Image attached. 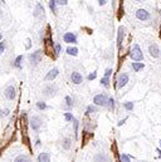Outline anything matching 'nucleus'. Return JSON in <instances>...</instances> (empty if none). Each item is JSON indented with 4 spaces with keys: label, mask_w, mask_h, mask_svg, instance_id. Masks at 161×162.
Returning <instances> with one entry per match:
<instances>
[{
    "label": "nucleus",
    "mask_w": 161,
    "mask_h": 162,
    "mask_svg": "<svg viewBox=\"0 0 161 162\" xmlns=\"http://www.w3.org/2000/svg\"><path fill=\"white\" fill-rule=\"evenodd\" d=\"M130 57H131V59L135 60V62H140V60L143 59L142 50H141V48L139 47V44H135V45L132 47L131 52H130Z\"/></svg>",
    "instance_id": "f257e3e1"
},
{
    "label": "nucleus",
    "mask_w": 161,
    "mask_h": 162,
    "mask_svg": "<svg viewBox=\"0 0 161 162\" xmlns=\"http://www.w3.org/2000/svg\"><path fill=\"white\" fill-rule=\"evenodd\" d=\"M93 103L96 106L105 107V106H107V103H108V98L106 97L105 94H97V96H94V98H93Z\"/></svg>",
    "instance_id": "f03ea898"
},
{
    "label": "nucleus",
    "mask_w": 161,
    "mask_h": 162,
    "mask_svg": "<svg viewBox=\"0 0 161 162\" xmlns=\"http://www.w3.org/2000/svg\"><path fill=\"white\" fill-rule=\"evenodd\" d=\"M40 59H42V52L40 50H37V52H34V53H32L29 56V60H30V63H32L33 65H37L40 62Z\"/></svg>",
    "instance_id": "7ed1b4c3"
},
{
    "label": "nucleus",
    "mask_w": 161,
    "mask_h": 162,
    "mask_svg": "<svg viewBox=\"0 0 161 162\" xmlns=\"http://www.w3.org/2000/svg\"><path fill=\"white\" fill-rule=\"evenodd\" d=\"M128 74L127 73H121L118 75V78H117V87L118 88H122V87H125L126 84L128 83Z\"/></svg>",
    "instance_id": "20e7f679"
},
{
    "label": "nucleus",
    "mask_w": 161,
    "mask_h": 162,
    "mask_svg": "<svg viewBox=\"0 0 161 162\" xmlns=\"http://www.w3.org/2000/svg\"><path fill=\"white\" fill-rule=\"evenodd\" d=\"M150 13L147 12L145 9H139L137 12H136V18L139 20H142V22H145V20H149L150 19Z\"/></svg>",
    "instance_id": "39448f33"
},
{
    "label": "nucleus",
    "mask_w": 161,
    "mask_h": 162,
    "mask_svg": "<svg viewBox=\"0 0 161 162\" xmlns=\"http://www.w3.org/2000/svg\"><path fill=\"white\" fill-rule=\"evenodd\" d=\"M149 53H150V56H151L152 58H159L160 57V48L157 44L155 43H152V44H150V47H149Z\"/></svg>",
    "instance_id": "423d86ee"
},
{
    "label": "nucleus",
    "mask_w": 161,
    "mask_h": 162,
    "mask_svg": "<svg viewBox=\"0 0 161 162\" xmlns=\"http://www.w3.org/2000/svg\"><path fill=\"white\" fill-rule=\"evenodd\" d=\"M30 126H32V128L34 131H38L40 128V126H42V119L37 116H33L32 119H30Z\"/></svg>",
    "instance_id": "0eeeda50"
},
{
    "label": "nucleus",
    "mask_w": 161,
    "mask_h": 162,
    "mask_svg": "<svg viewBox=\"0 0 161 162\" xmlns=\"http://www.w3.org/2000/svg\"><path fill=\"white\" fill-rule=\"evenodd\" d=\"M63 40H64L66 43H72V44L77 43L76 34H73V33H66V34L63 35Z\"/></svg>",
    "instance_id": "6e6552de"
},
{
    "label": "nucleus",
    "mask_w": 161,
    "mask_h": 162,
    "mask_svg": "<svg viewBox=\"0 0 161 162\" xmlns=\"http://www.w3.org/2000/svg\"><path fill=\"white\" fill-rule=\"evenodd\" d=\"M71 79L74 84H81L82 81H83V77H82V74L78 73V72H73V73L71 74Z\"/></svg>",
    "instance_id": "1a4fd4ad"
},
{
    "label": "nucleus",
    "mask_w": 161,
    "mask_h": 162,
    "mask_svg": "<svg viewBox=\"0 0 161 162\" xmlns=\"http://www.w3.org/2000/svg\"><path fill=\"white\" fill-rule=\"evenodd\" d=\"M44 50H46V53L48 56H52V47H53V42L50 38H47L46 40H44Z\"/></svg>",
    "instance_id": "9d476101"
},
{
    "label": "nucleus",
    "mask_w": 161,
    "mask_h": 162,
    "mask_svg": "<svg viewBox=\"0 0 161 162\" xmlns=\"http://www.w3.org/2000/svg\"><path fill=\"white\" fill-rule=\"evenodd\" d=\"M58 74H59V70H58V68H53V69L48 72V74L46 75V81H53V79L56 78Z\"/></svg>",
    "instance_id": "9b49d317"
},
{
    "label": "nucleus",
    "mask_w": 161,
    "mask_h": 162,
    "mask_svg": "<svg viewBox=\"0 0 161 162\" xmlns=\"http://www.w3.org/2000/svg\"><path fill=\"white\" fill-rule=\"evenodd\" d=\"M15 88L13 87V85H10V87L6 88V91H5V97L8 98V99H14L15 98Z\"/></svg>",
    "instance_id": "f8f14e48"
},
{
    "label": "nucleus",
    "mask_w": 161,
    "mask_h": 162,
    "mask_svg": "<svg viewBox=\"0 0 161 162\" xmlns=\"http://www.w3.org/2000/svg\"><path fill=\"white\" fill-rule=\"evenodd\" d=\"M56 92H57V87H56V85H48V87H46V88H44V91H43V93L47 96V97L53 96Z\"/></svg>",
    "instance_id": "ddd939ff"
},
{
    "label": "nucleus",
    "mask_w": 161,
    "mask_h": 162,
    "mask_svg": "<svg viewBox=\"0 0 161 162\" xmlns=\"http://www.w3.org/2000/svg\"><path fill=\"white\" fill-rule=\"evenodd\" d=\"M123 35H125V28H123V26H120L118 28V34H117V47L118 48L121 47V44H122Z\"/></svg>",
    "instance_id": "4468645a"
},
{
    "label": "nucleus",
    "mask_w": 161,
    "mask_h": 162,
    "mask_svg": "<svg viewBox=\"0 0 161 162\" xmlns=\"http://www.w3.org/2000/svg\"><path fill=\"white\" fill-rule=\"evenodd\" d=\"M94 162H109V157L103 153H98L94 156Z\"/></svg>",
    "instance_id": "2eb2a0df"
},
{
    "label": "nucleus",
    "mask_w": 161,
    "mask_h": 162,
    "mask_svg": "<svg viewBox=\"0 0 161 162\" xmlns=\"http://www.w3.org/2000/svg\"><path fill=\"white\" fill-rule=\"evenodd\" d=\"M38 161H39V162H50V156H49V153H47V152L40 153L39 157H38Z\"/></svg>",
    "instance_id": "dca6fc26"
},
{
    "label": "nucleus",
    "mask_w": 161,
    "mask_h": 162,
    "mask_svg": "<svg viewBox=\"0 0 161 162\" xmlns=\"http://www.w3.org/2000/svg\"><path fill=\"white\" fill-rule=\"evenodd\" d=\"M43 13H44L43 6L40 5V4H37L35 9H34V16H35V18H38L39 15H43Z\"/></svg>",
    "instance_id": "f3484780"
},
{
    "label": "nucleus",
    "mask_w": 161,
    "mask_h": 162,
    "mask_svg": "<svg viewBox=\"0 0 161 162\" xmlns=\"http://www.w3.org/2000/svg\"><path fill=\"white\" fill-rule=\"evenodd\" d=\"M131 67H132V69L135 72H140L143 67H145V64H143V63H139V62H135V63H131Z\"/></svg>",
    "instance_id": "a211bd4d"
},
{
    "label": "nucleus",
    "mask_w": 161,
    "mask_h": 162,
    "mask_svg": "<svg viewBox=\"0 0 161 162\" xmlns=\"http://www.w3.org/2000/svg\"><path fill=\"white\" fill-rule=\"evenodd\" d=\"M25 119H26V115H25V113H23L22 118H20V126L23 127V132L24 133L26 132V121Z\"/></svg>",
    "instance_id": "6ab92c4d"
},
{
    "label": "nucleus",
    "mask_w": 161,
    "mask_h": 162,
    "mask_svg": "<svg viewBox=\"0 0 161 162\" xmlns=\"http://www.w3.org/2000/svg\"><path fill=\"white\" fill-rule=\"evenodd\" d=\"M62 146H63L64 150H69V148L72 147V141L69 138H64L63 142H62Z\"/></svg>",
    "instance_id": "aec40b11"
},
{
    "label": "nucleus",
    "mask_w": 161,
    "mask_h": 162,
    "mask_svg": "<svg viewBox=\"0 0 161 162\" xmlns=\"http://www.w3.org/2000/svg\"><path fill=\"white\" fill-rule=\"evenodd\" d=\"M67 54L76 57L77 54H78V49H77V48H74V47H68L67 48Z\"/></svg>",
    "instance_id": "412c9836"
},
{
    "label": "nucleus",
    "mask_w": 161,
    "mask_h": 162,
    "mask_svg": "<svg viewBox=\"0 0 161 162\" xmlns=\"http://www.w3.org/2000/svg\"><path fill=\"white\" fill-rule=\"evenodd\" d=\"M14 162H29V157L25 156V155H19Z\"/></svg>",
    "instance_id": "4be33fe9"
},
{
    "label": "nucleus",
    "mask_w": 161,
    "mask_h": 162,
    "mask_svg": "<svg viewBox=\"0 0 161 162\" xmlns=\"http://www.w3.org/2000/svg\"><path fill=\"white\" fill-rule=\"evenodd\" d=\"M123 107H125L127 111H132V109H133V102H126V103H123Z\"/></svg>",
    "instance_id": "5701e85b"
},
{
    "label": "nucleus",
    "mask_w": 161,
    "mask_h": 162,
    "mask_svg": "<svg viewBox=\"0 0 161 162\" xmlns=\"http://www.w3.org/2000/svg\"><path fill=\"white\" fill-rule=\"evenodd\" d=\"M9 115V109L8 108H4V109H0V118H4Z\"/></svg>",
    "instance_id": "b1692460"
},
{
    "label": "nucleus",
    "mask_w": 161,
    "mask_h": 162,
    "mask_svg": "<svg viewBox=\"0 0 161 162\" xmlns=\"http://www.w3.org/2000/svg\"><path fill=\"white\" fill-rule=\"evenodd\" d=\"M98 109H97V107H94V106H88V108H87V113H96Z\"/></svg>",
    "instance_id": "393cba45"
},
{
    "label": "nucleus",
    "mask_w": 161,
    "mask_h": 162,
    "mask_svg": "<svg viewBox=\"0 0 161 162\" xmlns=\"http://www.w3.org/2000/svg\"><path fill=\"white\" fill-rule=\"evenodd\" d=\"M101 83L105 85V87H108L109 85V78H106V77H103L101 79Z\"/></svg>",
    "instance_id": "a878e982"
},
{
    "label": "nucleus",
    "mask_w": 161,
    "mask_h": 162,
    "mask_svg": "<svg viewBox=\"0 0 161 162\" xmlns=\"http://www.w3.org/2000/svg\"><path fill=\"white\" fill-rule=\"evenodd\" d=\"M22 60H23V56H19V57L15 59V62H14V65H15V67H20V63H22Z\"/></svg>",
    "instance_id": "bb28decb"
},
{
    "label": "nucleus",
    "mask_w": 161,
    "mask_h": 162,
    "mask_svg": "<svg viewBox=\"0 0 161 162\" xmlns=\"http://www.w3.org/2000/svg\"><path fill=\"white\" fill-rule=\"evenodd\" d=\"M66 103H67V107H69V108L73 106V101H72V98L69 97V96H67L66 97Z\"/></svg>",
    "instance_id": "cd10ccee"
},
{
    "label": "nucleus",
    "mask_w": 161,
    "mask_h": 162,
    "mask_svg": "<svg viewBox=\"0 0 161 162\" xmlns=\"http://www.w3.org/2000/svg\"><path fill=\"white\" fill-rule=\"evenodd\" d=\"M108 107H109V108H111V109H113L115 108V99L113 98H108Z\"/></svg>",
    "instance_id": "c85d7f7f"
},
{
    "label": "nucleus",
    "mask_w": 161,
    "mask_h": 162,
    "mask_svg": "<svg viewBox=\"0 0 161 162\" xmlns=\"http://www.w3.org/2000/svg\"><path fill=\"white\" fill-rule=\"evenodd\" d=\"M121 161H122V162H130V156H128V155L122 153V155H121Z\"/></svg>",
    "instance_id": "c756f323"
},
{
    "label": "nucleus",
    "mask_w": 161,
    "mask_h": 162,
    "mask_svg": "<svg viewBox=\"0 0 161 162\" xmlns=\"http://www.w3.org/2000/svg\"><path fill=\"white\" fill-rule=\"evenodd\" d=\"M56 4H57L56 0H50L49 1V6H50V9H52V12H56Z\"/></svg>",
    "instance_id": "7c9ffc66"
},
{
    "label": "nucleus",
    "mask_w": 161,
    "mask_h": 162,
    "mask_svg": "<svg viewBox=\"0 0 161 162\" xmlns=\"http://www.w3.org/2000/svg\"><path fill=\"white\" fill-rule=\"evenodd\" d=\"M37 107H38L39 109H46L47 108V104L44 102H38V103H37Z\"/></svg>",
    "instance_id": "2f4dec72"
},
{
    "label": "nucleus",
    "mask_w": 161,
    "mask_h": 162,
    "mask_svg": "<svg viewBox=\"0 0 161 162\" xmlns=\"http://www.w3.org/2000/svg\"><path fill=\"white\" fill-rule=\"evenodd\" d=\"M64 118H66V121H74L72 113H64Z\"/></svg>",
    "instance_id": "473e14b6"
},
{
    "label": "nucleus",
    "mask_w": 161,
    "mask_h": 162,
    "mask_svg": "<svg viewBox=\"0 0 161 162\" xmlns=\"http://www.w3.org/2000/svg\"><path fill=\"white\" fill-rule=\"evenodd\" d=\"M60 49H62L60 44H56V45H54V50H56V54H59V53H60Z\"/></svg>",
    "instance_id": "72a5a7b5"
},
{
    "label": "nucleus",
    "mask_w": 161,
    "mask_h": 162,
    "mask_svg": "<svg viewBox=\"0 0 161 162\" xmlns=\"http://www.w3.org/2000/svg\"><path fill=\"white\" fill-rule=\"evenodd\" d=\"M96 77H97V72H93V73H91L88 75V81H93Z\"/></svg>",
    "instance_id": "f704fd0d"
},
{
    "label": "nucleus",
    "mask_w": 161,
    "mask_h": 162,
    "mask_svg": "<svg viewBox=\"0 0 161 162\" xmlns=\"http://www.w3.org/2000/svg\"><path fill=\"white\" fill-rule=\"evenodd\" d=\"M112 74V69L111 68H108V69H106V73H105V77L106 78H109V75Z\"/></svg>",
    "instance_id": "c9c22d12"
},
{
    "label": "nucleus",
    "mask_w": 161,
    "mask_h": 162,
    "mask_svg": "<svg viewBox=\"0 0 161 162\" xmlns=\"http://www.w3.org/2000/svg\"><path fill=\"white\" fill-rule=\"evenodd\" d=\"M56 1H57V0H56ZM57 4H58V5H67L68 1H67V0H58Z\"/></svg>",
    "instance_id": "e433bc0d"
},
{
    "label": "nucleus",
    "mask_w": 161,
    "mask_h": 162,
    "mask_svg": "<svg viewBox=\"0 0 161 162\" xmlns=\"http://www.w3.org/2000/svg\"><path fill=\"white\" fill-rule=\"evenodd\" d=\"M4 49H5V44L3 43V42H0V54L4 52Z\"/></svg>",
    "instance_id": "4c0bfd02"
},
{
    "label": "nucleus",
    "mask_w": 161,
    "mask_h": 162,
    "mask_svg": "<svg viewBox=\"0 0 161 162\" xmlns=\"http://www.w3.org/2000/svg\"><path fill=\"white\" fill-rule=\"evenodd\" d=\"M106 3H107L106 0H100V1H98V4H100V5H105Z\"/></svg>",
    "instance_id": "58836bf2"
},
{
    "label": "nucleus",
    "mask_w": 161,
    "mask_h": 162,
    "mask_svg": "<svg viewBox=\"0 0 161 162\" xmlns=\"http://www.w3.org/2000/svg\"><path fill=\"white\" fill-rule=\"evenodd\" d=\"M125 122H126V118H125V119H122V121H120V122H118V126H122Z\"/></svg>",
    "instance_id": "ea45409f"
},
{
    "label": "nucleus",
    "mask_w": 161,
    "mask_h": 162,
    "mask_svg": "<svg viewBox=\"0 0 161 162\" xmlns=\"http://www.w3.org/2000/svg\"><path fill=\"white\" fill-rule=\"evenodd\" d=\"M159 153H160V155H159V156H160V158H161V151H160V150H159Z\"/></svg>",
    "instance_id": "a19ab883"
},
{
    "label": "nucleus",
    "mask_w": 161,
    "mask_h": 162,
    "mask_svg": "<svg viewBox=\"0 0 161 162\" xmlns=\"http://www.w3.org/2000/svg\"><path fill=\"white\" fill-rule=\"evenodd\" d=\"M0 40H1V34H0Z\"/></svg>",
    "instance_id": "79ce46f5"
},
{
    "label": "nucleus",
    "mask_w": 161,
    "mask_h": 162,
    "mask_svg": "<svg viewBox=\"0 0 161 162\" xmlns=\"http://www.w3.org/2000/svg\"><path fill=\"white\" fill-rule=\"evenodd\" d=\"M160 37H161V30H160Z\"/></svg>",
    "instance_id": "37998d69"
},
{
    "label": "nucleus",
    "mask_w": 161,
    "mask_h": 162,
    "mask_svg": "<svg viewBox=\"0 0 161 162\" xmlns=\"http://www.w3.org/2000/svg\"><path fill=\"white\" fill-rule=\"evenodd\" d=\"M160 146H161V141H160Z\"/></svg>",
    "instance_id": "c03bdc74"
},
{
    "label": "nucleus",
    "mask_w": 161,
    "mask_h": 162,
    "mask_svg": "<svg viewBox=\"0 0 161 162\" xmlns=\"http://www.w3.org/2000/svg\"><path fill=\"white\" fill-rule=\"evenodd\" d=\"M0 155H1V151H0Z\"/></svg>",
    "instance_id": "a18cd8bd"
}]
</instances>
